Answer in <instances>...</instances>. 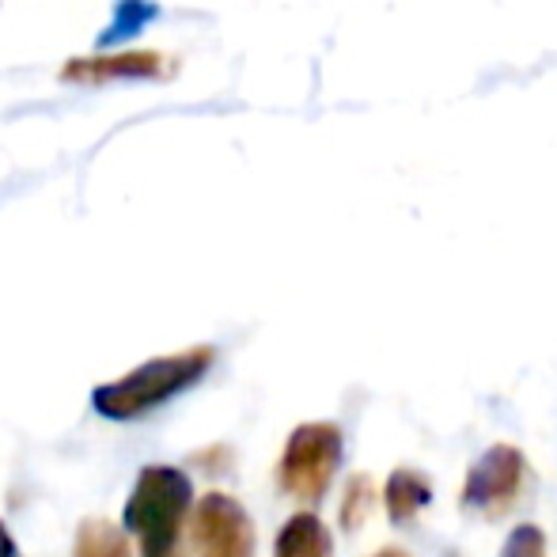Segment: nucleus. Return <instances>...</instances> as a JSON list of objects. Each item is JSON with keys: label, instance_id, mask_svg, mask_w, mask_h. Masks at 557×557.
Masks as SVG:
<instances>
[{"label": "nucleus", "instance_id": "obj_1", "mask_svg": "<svg viewBox=\"0 0 557 557\" xmlns=\"http://www.w3.org/2000/svg\"><path fill=\"white\" fill-rule=\"evenodd\" d=\"M190 478L175 467L140 470L129 500H125L122 531L140 543L145 557H175L183 523L190 516Z\"/></svg>", "mask_w": 557, "mask_h": 557}, {"label": "nucleus", "instance_id": "obj_2", "mask_svg": "<svg viewBox=\"0 0 557 557\" xmlns=\"http://www.w3.org/2000/svg\"><path fill=\"white\" fill-rule=\"evenodd\" d=\"M213 357L216 352L209 349V345H198V349L175 352V357L148 360V364H140L137 372H129L125 380H114V383H107V387H99L96 395H91V406L111 421L145 418L152 406L190 391L194 383L213 368Z\"/></svg>", "mask_w": 557, "mask_h": 557}, {"label": "nucleus", "instance_id": "obj_3", "mask_svg": "<svg viewBox=\"0 0 557 557\" xmlns=\"http://www.w3.org/2000/svg\"><path fill=\"white\" fill-rule=\"evenodd\" d=\"M342 467V429L331 421L300 425L285 444L277 467V482L300 505H319Z\"/></svg>", "mask_w": 557, "mask_h": 557}, {"label": "nucleus", "instance_id": "obj_4", "mask_svg": "<svg viewBox=\"0 0 557 557\" xmlns=\"http://www.w3.org/2000/svg\"><path fill=\"white\" fill-rule=\"evenodd\" d=\"M528 482V459L520 447L512 444H493L490 451H482V459L470 467L467 485H462V505L470 512L500 516L508 508H516Z\"/></svg>", "mask_w": 557, "mask_h": 557}, {"label": "nucleus", "instance_id": "obj_5", "mask_svg": "<svg viewBox=\"0 0 557 557\" xmlns=\"http://www.w3.org/2000/svg\"><path fill=\"white\" fill-rule=\"evenodd\" d=\"M194 546L198 557H255V523L239 500L209 493L194 508Z\"/></svg>", "mask_w": 557, "mask_h": 557}, {"label": "nucleus", "instance_id": "obj_6", "mask_svg": "<svg viewBox=\"0 0 557 557\" xmlns=\"http://www.w3.org/2000/svg\"><path fill=\"white\" fill-rule=\"evenodd\" d=\"M171 73H175L171 58L160 50H107L96 53V58L65 61L61 81L99 88V84H117V81H163Z\"/></svg>", "mask_w": 557, "mask_h": 557}, {"label": "nucleus", "instance_id": "obj_7", "mask_svg": "<svg viewBox=\"0 0 557 557\" xmlns=\"http://www.w3.org/2000/svg\"><path fill=\"white\" fill-rule=\"evenodd\" d=\"M273 557H334V539L315 512H296L281 528Z\"/></svg>", "mask_w": 557, "mask_h": 557}, {"label": "nucleus", "instance_id": "obj_8", "mask_svg": "<svg viewBox=\"0 0 557 557\" xmlns=\"http://www.w3.org/2000/svg\"><path fill=\"white\" fill-rule=\"evenodd\" d=\"M429 500H433V485H429L425 474H418V470H395V474L387 478L383 505H387L391 523H398V528L410 523Z\"/></svg>", "mask_w": 557, "mask_h": 557}, {"label": "nucleus", "instance_id": "obj_9", "mask_svg": "<svg viewBox=\"0 0 557 557\" xmlns=\"http://www.w3.org/2000/svg\"><path fill=\"white\" fill-rule=\"evenodd\" d=\"M156 15H160V8H156L152 0H117L114 20L107 23V30L99 35V46H103V50H114L117 42L140 35V30H145Z\"/></svg>", "mask_w": 557, "mask_h": 557}, {"label": "nucleus", "instance_id": "obj_10", "mask_svg": "<svg viewBox=\"0 0 557 557\" xmlns=\"http://www.w3.org/2000/svg\"><path fill=\"white\" fill-rule=\"evenodd\" d=\"M73 557H129V539L122 528L107 520H88L76 535Z\"/></svg>", "mask_w": 557, "mask_h": 557}, {"label": "nucleus", "instance_id": "obj_11", "mask_svg": "<svg viewBox=\"0 0 557 557\" xmlns=\"http://www.w3.org/2000/svg\"><path fill=\"white\" fill-rule=\"evenodd\" d=\"M372 478L368 474H357L349 482V490H345V500H342V528L345 531H357L360 523L368 520V512H372Z\"/></svg>", "mask_w": 557, "mask_h": 557}, {"label": "nucleus", "instance_id": "obj_12", "mask_svg": "<svg viewBox=\"0 0 557 557\" xmlns=\"http://www.w3.org/2000/svg\"><path fill=\"white\" fill-rule=\"evenodd\" d=\"M500 557H546V535L535 523H520V528L508 535Z\"/></svg>", "mask_w": 557, "mask_h": 557}, {"label": "nucleus", "instance_id": "obj_13", "mask_svg": "<svg viewBox=\"0 0 557 557\" xmlns=\"http://www.w3.org/2000/svg\"><path fill=\"white\" fill-rule=\"evenodd\" d=\"M0 557H20V554H15V543H12V535H8L4 523H0Z\"/></svg>", "mask_w": 557, "mask_h": 557}, {"label": "nucleus", "instance_id": "obj_14", "mask_svg": "<svg viewBox=\"0 0 557 557\" xmlns=\"http://www.w3.org/2000/svg\"><path fill=\"white\" fill-rule=\"evenodd\" d=\"M375 557H410V554H406V550H398V546H387V550H380Z\"/></svg>", "mask_w": 557, "mask_h": 557}, {"label": "nucleus", "instance_id": "obj_15", "mask_svg": "<svg viewBox=\"0 0 557 557\" xmlns=\"http://www.w3.org/2000/svg\"><path fill=\"white\" fill-rule=\"evenodd\" d=\"M447 557H455V554H447Z\"/></svg>", "mask_w": 557, "mask_h": 557}]
</instances>
